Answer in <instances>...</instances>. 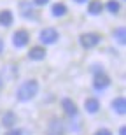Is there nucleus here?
Listing matches in <instances>:
<instances>
[{
    "label": "nucleus",
    "mask_w": 126,
    "mask_h": 135,
    "mask_svg": "<svg viewBox=\"0 0 126 135\" xmlns=\"http://www.w3.org/2000/svg\"><path fill=\"white\" fill-rule=\"evenodd\" d=\"M37 91H39V83H37L35 79H28L18 88L16 98H18L19 102H28L37 95Z\"/></svg>",
    "instance_id": "f257e3e1"
},
{
    "label": "nucleus",
    "mask_w": 126,
    "mask_h": 135,
    "mask_svg": "<svg viewBox=\"0 0 126 135\" xmlns=\"http://www.w3.org/2000/svg\"><path fill=\"white\" fill-rule=\"evenodd\" d=\"M100 40H102V37L98 33H82L81 37H79V42H81V46L84 49H91V47L98 46Z\"/></svg>",
    "instance_id": "f03ea898"
},
{
    "label": "nucleus",
    "mask_w": 126,
    "mask_h": 135,
    "mask_svg": "<svg viewBox=\"0 0 126 135\" xmlns=\"http://www.w3.org/2000/svg\"><path fill=\"white\" fill-rule=\"evenodd\" d=\"M110 86V77L102 70V72H96L95 74V79H93V88H95L96 91H102L105 90V88H109Z\"/></svg>",
    "instance_id": "7ed1b4c3"
},
{
    "label": "nucleus",
    "mask_w": 126,
    "mask_h": 135,
    "mask_svg": "<svg viewBox=\"0 0 126 135\" xmlns=\"http://www.w3.org/2000/svg\"><path fill=\"white\" fill-rule=\"evenodd\" d=\"M46 135H65V128H63V121L58 118H53L51 123L47 125Z\"/></svg>",
    "instance_id": "20e7f679"
},
{
    "label": "nucleus",
    "mask_w": 126,
    "mask_h": 135,
    "mask_svg": "<svg viewBox=\"0 0 126 135\" xmlns=\"http://www.w3.org/2000/svg\"><path fill=\"white\" fill-rule=\"evenodd\" d=\"M39 39H41L42 44H54L56 40L60 39V35H58V32L54 28H44L41 32V35H39Z\"/></svg>",
    "instance_id": "39448f33"
},
{
    "label": "nucleus",
    "mask_w": 126,
    "mask_h": 135,
    "mask_svg": "<svg viewBox=\"0 0 126 135\" xmlns=\"http://www.w3.org/2000/svg\"><path fill=\"white\" fill-rule=\"evenodd\" d=\"M28 40H30V35H28L26 30H18L12 35V44H14V47H18V49L25 47V46L28 44Z\"/></svg>",
    "instance_id": "423d86ee"
},
{
    "label": "nucleus",
    "mask_w": 126,
    "mask_h": 135,
    "mask_svg": "<svg viewBox=\"0 0 126 135\" xmlns=\"http://www.w3.org/2000/svg\"><path fill=\"white\" fill-rule=\"evenodd\" d=\"M28 58L33 61H41L46 58V49L44 47H41V46H35V47H32L30 51H28Z\"/></svg>",
    "instance_id": "0eeeda50"
},
{
    "label": "nucleus",
    "mask_w": 126,
    "mask_h": 135,
    "mask_svg": "<svg viewBox=\"0 0 126 135\" xmlns=\"http://www.w3.org/2000/svg\"><path fill=\"white\" fill-rule=\"evenodd\" d=\"M61 105H63V110L67 112V116H70V118H75L77 116V105L70 100V98H63L61 100Z\"/></svg>",
    "instance_id": "6e6552de"
},
{
    "label": "nucleus",
    "mask_w": 126,
    "mask_h": 135,
    "mask_svg": "<svg viewBox=\"0 0 126 135\" xmlns=\"http://www.w3.org/2000/svg\"><path fill=\"white\" fill-rule=\"evenodd\" d=\"M112 109H114V112H117V114H124V112H126V100H124V97H116V98L112 100Z\"/></svg>",
    "instance_id": "1a4fd4ad"
},
{
    "label": "nucleus",
    "mask_w": 126,
    "mask_h": 135,
    "mask_svg": "<svg viewBox=\"0 0 126 135\" xmlns=\"http://www.w3.org/2000/svg\"><path fill=\"white\" fill-rule=\"evenodd\" d=\"M84 107H86V112L96 114V112L100 110V102L96 100V98H88V100L84 102Z\"/></svg>",
    "instance_id": "9d476101"
},
{
    "label": "nucleus",
    "mask_w": 126,
    "mask_h": 135,
    "mask_svg": "<svg viewBox=\"0 0 126 135\" xmlns=\"http://www.w3.org/2000/svg\"><path fill=\"white\" fill-rule=\"evenodd\" d=\"M12 21H14V16H12V12H11L9 9H5V11L0 12V26H11Z\"/></svg>",
    "instance_id": "9b49d317"
},
{
    "label": "nucleus",
    "mask_w": 126,
    "mask_h": 135,
    "mask_svg": "<svg viewBox=\"0 0 126 135\" xmlns=\"http://www.w3.org/2000/svg\"><path fill=\"white\" fill-rule=\"evenodd\" d=\"M102 11H103V4H102L100 0H91V2H89V5H88V12H89L91 16L100 14Z\"/></svg>",
    "instance_id": "f8f14e48"
},
{
    "label": "nucleus",
    "mask_w": 126,
    "mask_h": 135,
    "mask_svg": "<svg viewBox=\"0 0 126 135\" xmlns=\"http://www.w3.org/2000/svg\"><path fill=\"white\" fill-rule=\"evenodd\" d=\"M2 123H4V126H7V128H12L14 123H16V114L12 110L4 112V114H2Z\"/></svg>",
    "instance_id": "ddd939ff"
},
{
    "label": "nucleus",
    "mask_w": 126,
    "mask_h": 135,
    "mask_svg": "<svg viewBox=\"0 0 126 135\" xmlns=\"http://www.w3.org/2000/svg\"><path fill=\"white\" fill-rule=\"evenodd\" d=\"M51 14L54 18H61V16L67 14V5L65 4H54L51 7Z\"/></svg>",
    "instance_id": "4468645a"
},
{
    "label": "nucleus",
    "mask_w": 126,
    "mask_h": 135,
    "mask_svg": "<svg viewBox=\"0 0 126 135\" xmlns=\"http://www.w3.org/2000/svg\"><path fill=\"white\" fill-rule=\"evenodd\" d=\"M114 39H116L119 44H124V42H126V30H124V26H117L116 30H114Z\"/></svg>",
    "instance_id": "2eb2a0df"
},
{
    "label": "nucleus",
    "mask_w": 126,
    "mask_h": 135,
    "mask_svg": "<svg viewBox=\"0 0 126 135\" xmlns=\"http://www.w3.org/2000/svg\"><path fill=\"white\" fill-rule=\"evenodd\" d=\"M107 9H109V12H112V14H117L119 9H121V5H119L117 0H109V2H107Z\"/></svg>",
    "instance_id": "dca6fc26"
},
{
    "label": "nucleus",
    "mask_w": 126,
    "mask_h": 135,
    "mask_svg": "<svg viewBox=\"0 0 126 135\" xmlns=\"http://www.w3.org/2000/svg\"><path fill=\"white\" fill-rule=\"evenodd\" d=\"M95 135H112V133H110L109 130H107V128H102V130H98Z\"/></svg>",
    "instance_id": "f3484780"
},
{
    "label": "nucleus",
    "mask_w": 126,
    "mask_h": 135,
    "mask_svg": "<svg viewBox=\"0 0 126 135\" xmlns=\"http://www.w3.org/2000/svg\"><path fill=\"white\" fill-rule=\"evenodd\" d=\"M5 135H23V132L21 130H9Z\"/></svg>",
    "instance_id": "a211bd4d"
},
{
    "label": "nucleus",
    "mask_w": 126,
    "mask_h": 135,
    "mask_svg": "<svg viewBox=\"0 0 126 135\" xmlns=\"http://www.w3.org/2000/svg\"><path fill=\"white\" fill-rule=\"evenodd\" d=\"M33 2H35V5H46L49 0H33Z\"/></svg>",
    "instance_id": "6ab92c4d"
},
{
    "label": "nucleus",
    "mask_w": 126,
    "mask_h": 135,
    "mask_svg": "<svg viewBox=\"0 0 126 135\" xmlns=\"http://www.w3.org/2000/svg\"><path fill=\"white\" fill-rule=\"evenodd\" d=\"M119 135H126V128H124V126H121V128H119Z\"/></svg>",
    "instance_id": "aec40b11"
},
{
    "label": "nucleus",
    "mask_w": 126,
    "mask_h": 135,
    "mask_svg": "<svg viewBox=\"0 0 126 135\" xmlns=\"http://www.w3.org/2000/svg\"><path fill=\"white\" fill-rule=\"evenodd\" d=\"M2 51H4V40L0 39V53H2Z\"/></svg>",
    "instance_id": "412c9836"
},
{
    "label": "nucleus",
    "mask_w": 126,
    "mask_h": 135,
    "mask_svg": "<svg viewBox=\"0 0 126 135\" xmlns=\"http://www.w3.org/2000/svg\"><path fill=\"white\" fill-rule=\"evenodd\" d=\"M74 2H77V4H84V2H88V0H74Z\"/></svg>",
    "instance_id": "4be33fe9"
},
{
    "label": "nucleus",
    "mask_w": 126,
    "mask_h": 135,
    "mask_svg": "<svg viewBox=\"0 0 126 135\" xmlns=\"http://www.w3.org/2000/svg\"><path fill=\"white\" fill-rule=\"evenodd\" d=\"M2 84H4V79H2V75H0V88H2Z\"/></svg>",
    "instance_id": "5701e85b"
}]
</instances>
